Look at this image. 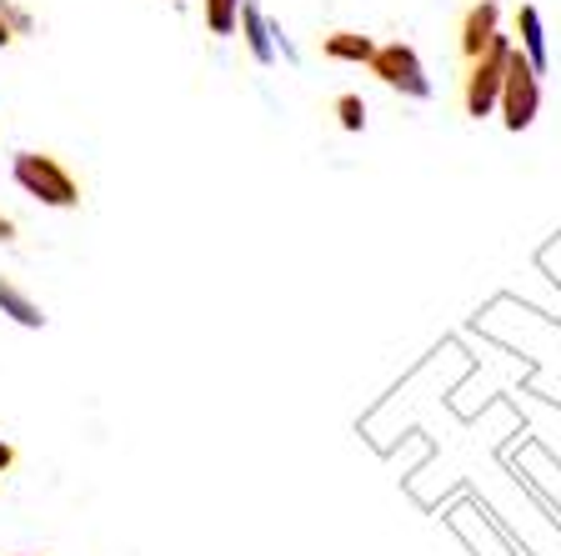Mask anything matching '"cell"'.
Here are the masks:
<instances>
[{
	"instance_id": "cell-11",
	"label": "cell",
	"mask_w": 561,
	"mask_h": 556,
	"mask_svg": "<svg viewBox=\"0 0 561 556\" xmlns=\"http://www.w3.org/2000/svg\"><path fill=\"white\" fill-rule=\"evenodd\" d=\"M336 121H341V131H346V136H362L366 131V101L362 95H336Z\"/></svg>"
},
{
	"instance_id": "cell-3",
	"label": "cell",
	"mask_w": 561,
	"mask_h": 556,
	"mask_svg": "<svg viewBox=\"0 0 561 556\" xmlns=\"http://www.w3.org/2000/svg\"><path fill=\"white\" fill-rule=\"evenodd\" d=\"M366 70H371L391 95H401V101H432L436 95L432 76H426V60H421V50L407 46V41H386V46H376V56H371Z\"/></svg>"
},
{
	"instance_id": "cell-9",
	"label": "cell",
	"mask_w": 561,
	"mask_h": 556,
	"mask_svg": "<svg viewBox=\"0 0 561 556\" xmlns=\"http://www.w3.org/2000/svg\"><path fill=\"white\" fill-rule=\"evenodd\" d=\"M0 311L11 316V321L31 326V331H35V326H46V311H41V306H35L31 296H25L15 281H5V276H0Z\"/></svg>"
},
{
	"instance_id": "cell-8",
	"label": "cell",
	"mask_w": 561,
	"mask_h": 556,
	"mask_svg": "<svg viewBox=\"0 0 561 556\" xmlns=\"http://www.w3.org/2000/svg\"><path fill=\"white\" fill-rule=\"evenodd\" d=\"M321 56L336 60V66H371L376 41L362 31H331L327 41H321Z\"/></svg>"
},
{
	"instance_id": "cell-5",
	"label": "cell",
	"mask_w": 561,
	"mask_h": 556,
	"mask_svg": "<svg viewBox=\"0 0 561 556\" xmlns=\"http://www.w3.org/2000/svg\"><path fill=\"white\" fill-rule=\"evenodd\" d=\"M502 35V5L496 0H477V5H467V15H461V60H481L491 50V41Z\"/></svg>"
},
{
	"instance_id": "cell-14",
	"label": "cell",
	"mask_w": 561,
	"mask_h": 556,
	"mask_svg": "<svg viewBox=\"0 0 561 556\" xmlns=\"http://www.w3.org/2000/svg\"><path fill=\"white\" fill-rule=\"evenodd\" d=\"M15 462V452H11V446H5V441H0V472H5V466H11Z\"/></svg>"
},
{
	"instance_id": "cell-6",
	"label": "cell",
	"mask_w": 561,
	"mask_h": 556,
	"mask_svg": "<svg viewBox=\"0 0 561 556\" xmlns=\"http://www.w3.org/2000/svg\"><path fill=\"white\" fill-rule=\"evenodd\" d=\"M516 50H522L526 66L537 70V76L551 70V41H547V21H541L537 5H522V11H516Z\"/></svg>"
},
{
	"instance_id": "cell-10",
	"label": "cell",
	"mask_w": 561,
	"mask_h": 556,
	"mask_svg": "<svg viewBox=\"0 0 561 556\" xmlns=\"http://www.w3.org/2000/svg\"><path fill=\"white\" fill-rule=\"evenodd\" d=\"M241 5H245V0H201L206 31L210 35H236V31H241Z\"/></svg>"
},
{
	"instance_id": "cell-12",
	"label": "cell",
	"mask_w": 561,
	"mask_h": 556,
	"mask_svg": "<svg viewBox=\"0 0 561 556\" xmlns=\"http://www.w3.org/2000/svg\"><path fill=\"white\" fill-rule=\"evenodd\" d=\"M11 241H15V220L0 211V246H11Z\"/></svg>"
},
{
	"instance_id": "cell-4",
	"label": "cell",
	"mask_w": 561,
	"mask_h": 556,
	"mask_svg": "<svg viewBox=\"0 0 561 556\" xmlns=\"http://www.w3.org/2000/svg\"><path fill=\"white\" fill-rule=\"evenodd\" d=\"M502 126L512 131V136H522V131L537 126L541 116V76L531 66H526L522 50H512V60H506V81H502Z\"/></svg>"
},
{
	"instance_id": "cell-7",
	"label": "cell",
	"mask_w": 561,
	"mask_h": 556,
	"mask_svg": "<svg viewBox=\"0 0 561 556\" xmlns=\"http://www.w3.org/2000/svg\"><path fill=\"white\" fill-rule=\"evenodd\" d=\"M241 41H245V50H251V60L256 66H276V25H271V15L261 11L256 0H245L241 5Z\"/></svg>"
},
{
	"instance_id": "cell-13",
	"label": "cell",
	"mask_w": 561,
	"mask_h": 556,
	"mask_svg": "<svg viewBox=\"0 0 561 556\" xmlns=\"http://www.w3.org/2000/svg\"><path fill=\"white\" fill-rule=\"evenodd\" d=\"M11 41H15V31H11V21H5V11H0V50L11 46Z\"/></svg>"
},
{
	"instance_id": "cell-2",
	"label": "cell",
	"mask_w": 561,
	"mask_h": 556,
	"mask_svg": "<svg viewBox=\"0 0 561 556\" xmlns=\"http://www.w3.org/2000/svg\"><path fill=\"white\" fill-rule=\"evenodd\" d=\"M512 50H516L512 35H496L486 56L467 66V81H461V111H467L471 121L496 116V105H502V81H506V60H512Z\"/></svg>"
},
{
	"instance_id": "cell-1",
	"label": "cell",
	"mask_w": 561,
	"mask_h": 556,
	"mask_svg": "<svg viewBox=\"0 0 561 556\" xmlns=\"http://www.w3.org/2000/svg\"><path fill=\"white\" fill-rule=\"evenodd\" d=\"M11 181L21 185L31 201L50 211H76L81 206V181L70 175V166L50 151H15L11 156Z\"/></svg>"
}]
</instances>
